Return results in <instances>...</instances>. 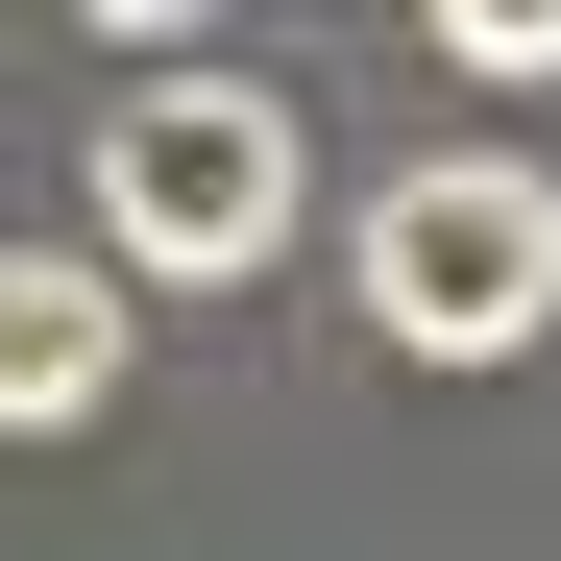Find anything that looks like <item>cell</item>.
Returning <instances> with one entry per match:
<instances>
[{"label": "cell", "mask_w": 561, "mask_h": 561, "mask_svg": "<svg viewBox=\"0 0 561 561\" xmlns=\"http://www.w3.org/2000/svg\"><path fill=\"white\" fill-rule=\"evenodd\" d=\"M463 73H489V99H537V73H561V0H463V25H439Z\"/></svg>", "instance_id": "4"}, {"label": "cell", "mask_w": 561, "mask_h": 561, "mask_svg": "<svg viewBox=\"0 0 561 561\" xmlns=\"http://www.w3.org/2000/svg\"><path fill=\"white\" fill-rule=\"evenodd\" d=\"M294 220H318V147L268 73H147L99 123V268L123 294H244V268H294Z\"/></svg>", "instance_id": "1"}, {"label": "cell", "mask_w": 561, "mask_h": 561, "mask_svg": "<svg viewBox=\"0 0 561 561\" xmlns=\"http://www.w3.org/2000/svg\"><path fill=\"white\" fill-rule=\"evenodd\" d=\"M342 294H366V342H415V366H513V342L561 318V171H513V147H415L391 196H366Z\"/></svg>", "instance_id": "2"}, {"label": "cell", "mask_w": 561, "mask_h": 561, "mask_svg": "<svg viewBox=\"0 0 561 561\" xmlns=\"http://www.w3.org/2000/svg\"><path fill=\"white\" fill-rule=\"evenodd\" d=\"M123 391V268L99 244H0V439H73Z\"/></svg>", "instance_id": "3"}]
</instances>
